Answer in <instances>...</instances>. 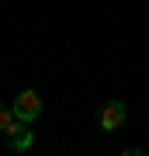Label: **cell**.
Returning a JSON list of instances; mask_svg holds the SVG:
<instances>
[{
  "label": "cell",
  "instance_id": "6da1fadb",
  "mask_svg": "<svg viewBox=\"0 0 149 156\" xmlns=\"http://www.w3.org/2000/svg\"><path fill=\"white\" fill-rule=\"evenodd\" d=\"M11 108H14V115L21 118V122H35V118L42 115V97H38V90H21Z\"/></svg>",
  "mask_w": 149,
  "mask_h": 156
},
{
  "label": "cell",
  "instance_id": "7a4b0ae2",
  "mask_svg": "<svg viewBox=\"0 0 149 156\" xmlns=\"http://www.w3.org/2000/svg\"><path fill=\"white\" fill-rule=\"evenodd\" d=\"M122 122H125V104L108 101L104 111H101V132H115V128H122Z\"/></svg>",
  "mask_w": 149,
  "mask_h": 156
},
{
  "label": "cell",
  "instance_id": "3957f363",
  "mask_svg": "<svg viewBox=\"0 0 149 156\" xmlns=\"http://www.w3.org/2000/svg\"><path fill=\"white\" fill-rule=\"evenodd\" d=\"M24 125H28V122H21V118L14 115V108H4V104H0V132H4L7 139H11V135H17Z\"/></svg>",
  "mask_w": 149,
  "mask_h": 156
},
{
  "label": "cell",
  "instance_id": "277c9868",
  "mask_svg": "<svg viewBox=\"0 0 149 156\" xmlns=\"http://www.w3.org/2000/svg\"><path fill=\"white\" fill-rule=\"evenodd\" d=\"M31 146V128H21L17 135H11V149H28Z\"/></svg>",
  "mask_w": 149,
  "mask_h": 156
}]
</instances>
